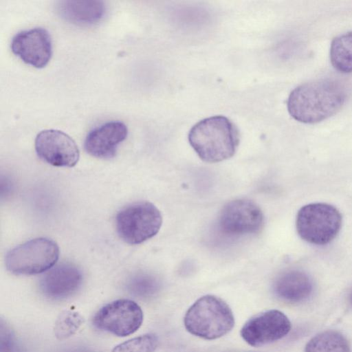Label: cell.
Returning <instances> with one entry per match:
<instances>
[{
	"label": "cell",
	"mask_w": 352,
	"mask_h": 352,
	"mask_svg": "<svg viewBox=\"0 0 352 352\" xmlns=\"http://www.w3.org/2000/svg\"><path fill=\"white\" fill-rule=\"evenodd\" d=\"M346 99V89L339 81L318 79L296 87L288 97L287 107L296 120L313 124L336 113Z\"/></svg>",
	"instance_id": "1"
},
{
	"label": "cell",
	"mask_w": 352,
	"mask_h": 352,
	"mask_svg": "<svg viewBox=\"0 0 352 352\" xmlns=\"http://www.w3.org/2000/svg\"><path fill=\"white\" fill-rule=\"evenodd\" d=\"M188 141L201 160L215 163L234 155L239 134L236 126L228 118L216 116L195 124L189 131Z\"/></svg>",
	"instance_id": "2"
},
{
	"label": "cell",
	"mask_w": 352,
	"mask_h": 352,
	"mask_svg": "<svg viewBox=\"0 0 352 352\" xmlns=\"http://www.w3.org/2000/svg\"><path fill=\"white\" fill-rule=\"evenodd\" d=\"M184 322L191 334L206 340H214L233 328L234 318L226 302L215 296L206 295L188 309Z\"/></svg>",
	"instance_id": "3"
},
{
	"label": "cell",
	"mask_w": 352,
	"mask_h": 352,
	"mask_svg": "<svg viewBox=\"0 0 352 352\" xmlns=\"http://www.w3.org/2000/svg\"><path fill=\"white\" fill-rule=\"evenodd\" d=\"M162 217L158 208L146 201L122 208L116 214V228L119 236L131 245L142 243L159 232Z\"/></svg>",
	"instance_id": "4"
},
{
	"label": "cell",
	"mask_w": 352,
	"mask_h": 352,
	"mask_svg": "<svg viewBox=\"0 0 352 352\" xmlns=\"http://www.w3.org/2000/svg\"><path fill=\"white\" fill-rule=\"evenodd\" d=\"M59 257L57 243L48 238L31 239L14 247L6 256L7 270L15 275H34L52 267Z\"/></svg>",
	"instance_id": "5"
},
{
	"label": "cell",
	"mask_w": 352,
	"mask_h": 352,
	"mask_svg": "<svg viewBox=\"0 0 352 352\" xmlns=\"http://www.w3.org/2000/svg\"><path fill=\"white\" fill-rule=\"evenodd\" d=\"M342 226V215L333 206L314 203L302 206L298 212L296 227L304 241L324 245L338 234Z\"/></svg>",
	"instance_id": "6"
},
{
	"label": "cell",
	"mask_w": 352,
	"mask_h": 352,
	"mask_svg": "<svg viewBox=\"0 0 352 352\" xmlns=\"http://www.w3.org/2000/svg\"><path fill=\"white\" fill-rule=\"evenodd\" d=\"M142 321L141 307L129 299H118L105 305L93 318L96 328L119 337L135 333Z\"/></svg>",
	"instance_id": "7"
},
{
	"label": "cell",
	"mask_w": 352,
	"mask_h": 352,
	"mask_svg": "<svg viewBox=\"0 0 352 352\" xmlns=\"http://www.w3.org/2000/svg\"><path fill=\"white\" fill-rule=\"evenodd\" d=\"M264 223L260 207L254 201L239 199L227 203L219 217L221 231L229 236H241L256 233Z\"/></svg>",
	"instance_id": "8"
},
{
	"label": "cell",
	"mask_w": 352,
	"mask_h": 352,
	"mask_svg": "<svg viewBox=\"0 0 352 352\" xmlns=\"http://www.w3.org/2000/svg\"><path fill=\"white\" fill-rule=\"evenodd\" d=\"M34 146L38 157L54 166L73 167L79 160L80 152L75 141L59 130L41 131L36 137Z\"/></svg>",
	"instance_id": "9"
},
{
	"label": "cell",
	"mask_w": 352,
	"mask_h": 352,
	"mask_svg": "<svg viewBox=\"0 0 352 352\" xmlns=\"http://www.w3.org/2000/svg\"><path fill=\"white\" fill-rule=\"evenodd\" d=\"M291 329L288 318L276 309L260 313L250 318L243 326L241 336L252 346H259L277 341Z\"/></svg>",
	"instance_id": "10"
},
{
	"label": "cell",
	"mask_w": 352,
	"mask_h": 352,
	"mask_svg": "<svg viewBox=\"0 0 352 352\" xmlns=\"http://www.w3.org/2000/svg\"><path fill=\"white\" fill-rule=\"evenodd\" d=\"M11 50L23 62L36 68L45 67L52 55V43L48 31L36 28L14 36Z\"/></svg>",
	"instance_id": "11"
},
{
	"label": "cell",
	"mask_w": 352,
	"mask_h": 352,
	"mask_svg": "<svg viewBox=\"0 0 352 352\" xmlns=\"http://www.w3.org/2000/svg\"><path fill=\"white\" fill-rule=\"evenodd\" d=\"M127 133V127L123 122H107L89 132L84 142L85 149L88 154L96 158H113Z\"/></svg>",
	"instance_id": "12"
},
{
	"label": "cell",
	"mask_w": 352,
	"mask_h": 352,
	"mask_svg": "<svg viewBox=\"0 0 352 352\" xmlns=\"http://www.w3.org/2000/svg\"><path fill=\"white\" fill-rule=\"evenodd\" d=\"M81 270L75 265L63 263L52 268L40 280L43 294L52 300H61L74 294L82 283Z\"/></svg>",
	"instance_id": "13"
},
{
	"label": "cell",
	"mask_w": 352,
	"mask_h": 352,
	"mask_svg": "<svg viewBox=\"0 0 352 352\" xmlns=\"http://www.w3.org/2000/svg\"><path fill=\"white\" fill-rule=\"evenodd\" d=\"M274 292L280 299L289 302H302L313 292V282L305 272L289 270L280 274L274 283Z\"/></svg>",
	"instance_id": "14"
},
{
	"label": "cell",
	"mask_w": 352,
	"mask_h": 352,
	"mask_svg": "<svg viewBox=\"0 0 352 352\" xmlns=\"http://www.w3.org/2000/svg\"><path fill=\"white\" fill-rule=\"evenodd\" d=\"M59 16L76 25H92L104 16L106 6L102 1H60L56 6Z\"/></svg>",
	"instance_id": "15"
},
{
	"label": "cell",
	"mask_w": 352,
	"mask_h": 352,
	"mask_svg": "<svg viewBox=\"0 0 352 352\" xmlns=\"http://www.w3.org/2000/svg\"><path fill=\"white\" fill-rule=\"evenodd\" d=\"M330 61L341 73L352 72V32L340 34L333 39L330 47Z\"/></svg>",
	"instance_id": "16"
},
{
	"label": "cell",
	"mask_w": 352,
	"mask_h": 352,
	"mask_svg": "<svg viewBox=\"0 0 352 352\" xmlns=\"http://www.w3.org/2000/svg\"><path fill=\"white\" fill-rule=\"evenodd\" d=\"M305 352H350V347L340 333L326 331L313 337L307 344Z\"/></svg>",
	"instance_id": "17"
},
{
	"label": "cell",
	"mask_w": 352,
	"mask_h": 352,
	"mask_svg": "<svg viewBox=\"0 0 352 352\" xmlns=\"http://www.w3.org/2000/svg\"><path fill=\"white\" fill-rule=\"evenodd\" d=\"M158 280L149 274H139L131 277L126 283L127 291L140 298L153 296L159 290Z\"/></svg>",
	"instance_id": "18"
},
{
	"label": "cell",
	"mask_w": 352,
	"mask_h": 352,
	"mask_svg": "<svg viewBox=\"0 0 352 352\" xmlns=\"http://www.w3.org/2000/svg\"><path fill=\"white\" fill-rule=\"evenodd\" d=\"M83 323L82 317L77 312L65 311L60 314L54 325V334L60 340L74 334Z\"/></svg>",
	"instance_id": "19"
},
{
	"label": "cell",
	"mask_w": 352,
	"mask_h": 352,
	"mask_svg": "<svg viewBox=\"0 0 352 352\" xmlns=\"http://www.w3.org/2000/svg\"><path fill=\"white\" fill-rule=\"evenodd\" d=\"M158 343V338L155 334L148 333L118 344L112 352H153Z\"/></svg>",
	"instance_id": "20"
},
{
	"label": "cell",
	"mask_w": 352,
	"mask_h": 352,
	"mask_svg": "<svg viewBox=\"0 0 352 352\" xmlns=\"http://www.w3.org/2000/svg\"><path fill=\"white\" fill-rule=\"evenodd\" d=\"M12 330L2 320L0 324V352H16L17 345Z\"/></svg>",
	"instance_id": "21"
},
{
	"label": "cell",
	"mask_w": 352,
	"mask_h": 352,
	"mask_svg": "<svg viewBox=\"0 0 352 352\" xmlns=\"http://www.w3.org/2000/svg\"><path fill=\"white\" fill-rule=\"evenodd\" d=\"M68 352H94V351L90 349L80 347V348L72 349Z\"/></svg>",
	"instance_id": "22"
},
{
	"label": "cell",
	"mask_w": 352,
	"mask_h": 352,
	"mask_svg": "<svg viewBox=\"0 0 352 352\" xmlns=\"http://www.w3.org/2000/svg\"><path fill=\"white\" fill-rule=\"evenodd\" d=\"M350 302L352 304V292H351V295H350Z\"/></svg>",
	"instance_id": "23"
}]
</instances>
